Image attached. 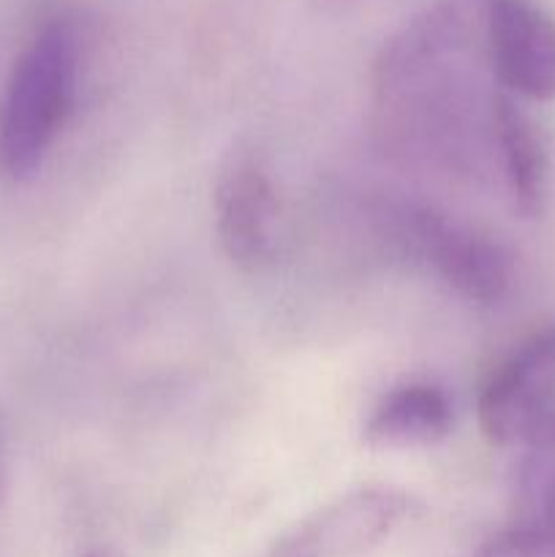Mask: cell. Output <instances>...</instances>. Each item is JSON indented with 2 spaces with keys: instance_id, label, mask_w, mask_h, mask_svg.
<instances>
[{
  "instance_id": "cell-1",
  "label": "cell",
  "mask_w": 555,
  "mask_h": 557,
  "mask_svg": "<svg viewBox=\"0 0 555 557\" xmlns=\"http://www.w3.org/2000/svg\"><path fill=\"white\" fill-rule=\"evenodd\" d=\"M482 9L446 0L403 27L384 47L373 76L381 134L406 156L471 169L482 131L493 134L501 90H488Z\"/></svg>"
},
{
  "instance_id": "cell-2",
  "label": "cell",
  "mask_w": 555,
  "mask_h": 557,
  "mask_svg": "<svg viewBox=\"0 0 555 557\" xmlns=\"http://www.w3.org/2000/svg\"><path fill=\"white\" fill-rule=\"evenodd\" d=\"M79 36L63 16L44 22L16 58L0 98V174L27 183L47 163L71 117Z\"/></svg>"
},
{
  "instance_id": "cell-3",
  "label": "cell",
  "mask_w": 555,
  "mask_h": 557,
  "mask_svg": "<svg viewBox=\"0 0 555 557\" xmlns=\"http://www.w3.org/2000/svg\"><path fill=\"white\" fill-rule=\"evenodd\" d=\"M400 237L408 250L466 302L498 305L515 286V259L509 248L446 212L433 207L408 210Z\"/></svg>"
},
{
  "instance_id": "cell-4",
  "label": "cell",
  "mask_w": 555,
  "mask_h": 557,
  "mask_svg": "<svg viewBox=\"0 0 555 557\" xmlns=\"http://www.w3.org/2000/svg\"><path fill=\"white\" fill-rule=\"evenodd\" d=\"M479 428L493 446H522L555 428V324L528 335L479 395Z\"/></svg>"
},
{
  "instance_id": "cell-5",
  "label": "cell",
  "mask_w": 555,
  "mask_h": 557,
  "mask_svg": "<svg viewBox=\"0 0 555 557\" xmlns=\"http://www.w3.org/2000/svg\"><path fill=\"white\" fill-rule=\"evenodd\" d=\"M215 234L223 256L245 272L272 264L281 239V201L261 158L232 150L215 180Z\"/></svg>"
},
{
  "instance_id": "cell-6",
  "label": "cell",
  "mask_w": 555,
  "mask_h": 557,
  "mask_svg": "<svg viewBox=\"0 0 555 557\" xmlns=\"http://www.w3.org/2000/svg\"><path fill=\"white\" fill-rule=\"evenodd\" d=\"M408 515L411 498L400 490H351L297 522L270 557H365L381 547Z\"/></svg>"
},
{
  "instance_id": "cell-7",
  "label": "cell",
  "mask_w": 555,
  "mask_h": 557,
  "mask_svg": "<svg viewBox=\"0 0 555 557\" xmlns=\"http://www.w3.org/2000/svg\"><path fill=\"white\" fill-rule=\"evenodd\" d=\"M484 47L501 90L526 101L555 98V20L533 0H482Z\"/></svg>"
},
{
  "instance_id": "cell-8",
  "label": "cell",
  "mask_w": 555,
  "mask_h": 557,
  "mask_svg": "<svg viewBox=\"0 0 555 557\" xmlns=\"http://www.w3.org/2000/svg\"><path fill=\"white\" fill-rule=\"evenodd\" d=\"M493 150L511 205L526 218H536L550 194V152L542 128L531 114L501 90L493 109Z\"/></svg>"
},
{
  "instance_id": "cell-9",
  "label": "cell",
  "mask_w": 555,
  "mask_h": 557,
  "mask_svg": "<svg viewBox=\"0 0 555 557\" xmlns=\"http://www.w3.org/2000/svg\"><path fill=\"white\" fill-rule=\"evenodd\" d=\"M452 403L441 386L408 381L381 397L365 422L362 441L373 451L430 449L452 433Z\"/></svg>"
},
{
  "instance_id": "cell-10",
  "label": "cell",
  "mask_w": 555,
  "mask_h": 557,
  "mask_svg": "<svg viewBox=\"0 0 555 557\" xmlns=\"http://www.w3.org/2000/svg\"><path fill=\"white\" fill-rule=\"evenodd\" d=\"M517 522L555 528V428L526 446L515 484Z\"/></svg>"
},
{
  "instance_id": "cell-11",
  "label": "cell",
  "mask_w": 555,
  "mask_h": 557,
  "mask_svg": "<svg viewBox=\"0 0 555 557\" xmlns=\"http://www.w3.org/2000/svg\"><path fill=\"white\" fill-rule=\"evenodd\" d=\"M473 557H555V528L515 520L488 539Z\"/></svg>"
},
{
  "instance_id": "cell-12",
  "label": "cell",
  "mask_w": 555,
  "mask_h": 557,
  "mask_svg": "<svg viewBox=\"0 0 555 557\" xmlns=\"http://www.w3.org/2000/svg\"><path fill=\"white\" fill-rule=\"evenodd\" d=\"M3 484H5V468H3V446H0V500H3Z\"/></svg>"
},
{
  "instance_id": "cell-13",
  "label": "cell",
  "mask_w": 555,
  "mask_h": 557,
  "mask_svg": "<svg viewBox=\"0 0 555 557\" xmlns=\"http://www.w3.org/2000/svg\"><path fill=\"white\" fill-rule=\"evenodd\" d=\"M85 557H120L118 553H112V549H92V553H87Z\"/></svg>"
}]
</instances>
